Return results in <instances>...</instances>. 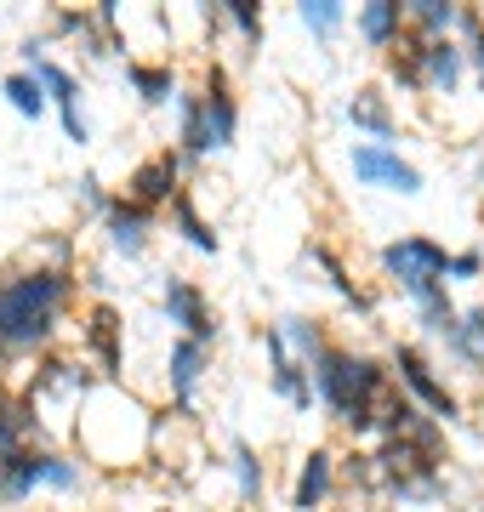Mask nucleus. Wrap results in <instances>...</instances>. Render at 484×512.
Returning <instances> with one entry per match:
<instances>
[{
    "mask_svg": "<svg viewBox=\"0 0 484 512\" xmlns=\"http://www.w3.org/2000/svg\"><path fill=\"white\" fill-rule=\"evenodd\" d=\"M462 63H467V52L456 46V40H428L422 46V74H428V92H456L462 86Z\"/></svg>",
    "mask_w": 484,
    "mask_h": 512,
    "instance_id": "17",
    "label": "nucleus"
},
{
    "mask_svg": "<svg viewBox=\"0 0 484 512\" xmlns=\"http://www.w3.org/2000/svg\"><path fill=\"white\" fill-rule=\"evenodd\" d=\"M234 478H240V501H262V461L245 439H234Z\"/></svg>",
    "mask_w": 484,
    "mask_h": 512,
    "instance_id": "28",
    "label": "nucleus"
},
{
    "mask_svg": "<svg viewBox=\"0 0 484 512\" xmlns=\"http://www.w3.org/2000/svg\"><path fill=\"white\" fill-rule=\"evenodd\" d=\"M314 393H319V404H331V416L348 433H376V416H382V399L393 393V382L376 359L331 348L314 365Z\"/></svg>",
    "mask_w": 484,
    "mask_h": 512,
    "instance_id": "2",
    "label": "nucleus"
},
{
    "mask_svg": "<svg viewBox=\"0 0 484 512\" xmlns=\"http://www.w3.org/2000/svg\"><path fill=\"white\" fill-rule=\"evenodd\" d=\"M177 177H183V148H160V154H149V160L131 171V183H126V200L131 205H143L154 217V205H171L183 188H177Z\"/></svg>",
    "mask_w": 484,
    "mask_h": 512,
    "instance_id": "5",
    "label": "nucleus"
},
{
    "mask_svg": "<svg viewBox=\"0 0 484 512\" xmlns=\"http://www.w3.org/2000/svg\"><path fill=\"white\" fill-rule=\"evenodd\" d=\"M382 268L410 291V302H428V296L445 291L450 251L445 245H433V239H422V234H410V239H393L388 251H382Z\"/></svg>",
    "mask_w": 484,
    "mask_h": 512,
    "instance_id": "3",
    "label": "nucleus"
},
{
    "mask_svg": "<svg viewBox=\"0 0 484 512\" xmlns=\"http://www.w3.org/2000/svg\"><path fill=\"white\" fill-rule=\"evenodd\" d=\"M154 512H171V507H154Z\"/></svg>",
    "mask_w": 484,
    "mask_h": 512,
    "instance_id": "34",
    "label": "nucleus"
},
{
    "mask_svg": "<svg viewBox=\"0 0 484 512\" xmlns=\"http://www.w3.org/2000/svg\"><path fill=\"white\" fill-rule=\"evenodd\" d=\"M46 484H52V490H80V461L52 456V467H46Z\"/></svg>",
    "mask_w": 484,
    "mask_h": 512,
    "instance_id": "32",
    "label": "nucleus"
},
{
    "mask_svg": "<svg viewBox=\"0 0 484 512\" xmlns=\"http://www.w3.org/2000/svg\"><path fill=\"white\" fill-rule=\"evenodd\" d=\"M166 319L171 325H183V336H194V342H217V319H211V302H205V291L194 285V279L171 274L166 279Z\"/></svg>",
    "mask_w": 484,
    "mask_h": 512,
    "instance_id": "7",
    "label": "nucleus"
},
{
    "mask_svg": "<svg viewBox=\"0 0 484 512\" xmlns=\"http://www.w3.org/2000/svg\"><path fill=\"white\" fill-rule=\"evenodd\" d=\"M205 126H211V148H228L234 131H240V109H234V92H228V69L223 63H205Z\"/></svg>",
    "mask_w": 484,
    "mask_h": 512,
    "instance_id": "11",
    "label": "nucleus"
},
{
    "mask_svg": "<svg viewBox=\"0 0 484 512\" xmlns=\"http://www.w3.org/2000/svg\"><path fill=\"white\" fill-rule=\"evenodd\" d=\"M126 80L137 86L143 103H154V109H160V103H177V74H171V63H137V57H131Z\"/></svg>",
    "mask_w": 484,
    "mask_h": 512,
    "instance_id": "21",
    "label": "nucleus"
},
{
    "mask_svg": "<svg viewBox=\"0 0 484 512\" xmlns=\"http://www.w3.org/2000/svg\"><path fill=\"white\" fill-rule=\"evenodd\" d=\"M393 370H399V382H405L410 399L428 404V416H433V421H456V416H462L456 393H450V387L433 376V365H428V359H422L416 348H410V342H399V348H393Z\"/></svg>",
    "mask_w": 484,
    "mask_h": 512,
    "instance_id": "4",
    "label": "nucleus"
},
{
    "mask_svg": "<svg viewBox=\"0 0 484 512\" xmlns=\"http://www.w3.org/2000/svg\"><path fill=\"white\" fill-rule=\"evenodd\" d=\"M405 29H410L405 6H393V0H371V6H359V35H365V46H376V52H393Z\"/></svg>",
    "mask_w": 484,
    "mask_h": 512,
    "instance_id": "16",
    "label": "nucleus"
},
{
    "mask_svg": "<svg viewBox=\"0 0 484 512\" xmlns=\"http://www.w3.org/2000/svg\"><path fill=\"white\" fill-rule=\"evenodd\" d=\"M308 256H314L319 268H325V274H331L336 296H348V302H354L359 313H371V308H376V296H371V291H359L354 279H348V268H342V256H336L331 245H308Z\"/></svg>",
    "mask_w": 484,
    "mask_h": 512,
    "instance_id": "27",
    "label": "nucleus"
},
{
    "mask_svg": "<svg viewBox=\"0 0 484 512\" xmlns=\"http://www.w3.org/2000/svg\"><path fill=\"white\" fill-rule=\"evenodd\" d=\"M0 92H6V103H12V109H18L23 120H40V114H46V103H52V97H46V86H40V80H35L29 69L6 74V86H0Z\"/></svg>",
    "mask_w": 484,
    "mask_h": 512,
    "instance_id": "26",
    "label": "nucleus"
},
{
    "mask_svg": "<svg viewBox=\"0 0 484 512\" xmlns=\"http://www.w3.org/2000/svg\"><path fill=\"white\" fill-rule=\"evenodd\" d=\"M348 165H354V177L359 183H371V188H393V194H422V171L416 165H405L393 148L382 143H359L354 154H348Z\"/></svg>",
    "mask_w": 484,
    "mask_h": 512,
    "instance_id": "6",
    "label": "nucleus"
},
{
    "mask_svg": "<svg viewBox=\"0 0 484 512\" xmlns=\"http://www.w3.org/2000/svg\"><path fill=\"white\" fill-rule=\"evenodd\" d=\"M205 342H194V336H177L171 342V365H166V382H171V399H177V410H188L194 404V387H200V370H205Z\"/></svg>",
    "mask_w": 484,
    "mask_h": 512,
    "instance_id": "13",
    "label": "nucleus"
},
{
    "mask_svg": "<svg viewBox=\"0 0 484 512\" xmlns=\"http://www.w3.org/2000/svg\"><path fill=\"white\" fill-rule=\"evenodd\" d=\"M40 433V410L29 399H0V461H12L29 450V439Z\"/></svg>",
    "mask_w": 484,
    "mask_h": 512,
    "instance_id": "14",
    "label": "nucleus"
},
{
    "mask_svg": "<svg viewBox=\"0 0 484 512\" xmlns=\"http://www.w3.org/2000/svg\"><path fill=\"white\" fill-rule=\"evenodd\" d=\"M331 450H308V461H302V473H297V501L291 507L297 512H319L325 507V495H331Z\"/></svg>",
    "mask_w": 484,
    "mask_h": 512,
    "instance_id": "18",
    "label": "nucleus"
},
{
    "mask_svg": "<svg viewBox=\"0 0 484 512\" xmlns=\"http://www.w3.org/2000/svg\"><path fill=\"white\" fill-rule=\"evenodd\" d=\"M405 18L422 40H450V29L462 23V12L450 0H416V6H405Z\"/></svg>",
    "mask_w": 484,
    "mask_h": 512,
    "instance_id": "23",
    "label": "nucleus"
},
{
    "mask_svg": "<svg viewBox=\"0 0 484 512\" xmlns=\"http://www.w3.org/2000/svg\"><path fill=\"white\" fill-rule=\"evenodd\" d=\"M75 291L69 268H29L0 285V353L46 348L57 336V313Z\"/></svg>",
    "mask_w": 484,
    "mask_h": 512,
    "instance_id": "1",
    "label": "nucleus"
},
{
    "mask_svg": "<svg viewBox=\"0 0 484 512\" xmlns=\"http://www.w3.org/2000/svg\"><path fill=\"white\" fill-rule=\"evenodd\" d=\"M348 120H354V131H371L376 143L388 148V137H393V114H388V97L376 92V86L354 92V103H348Z\"/></svg>",
    "mask_w": 484,
    "mask_h": 512,
    "instance_id": "22",
    "label": "nucleus"
},
{
    "mask_svg": "<svg viewBox=\"0 0 484 512\" xmlns=\"http://www.w3.org/2000/svg\"><path fill=\"white\" fill-rule=\"evenodd\" d=\"M149 211L143 205H131V200H114L109 205V217H103V228H109V245L114 251H126V256H143V245H149Z\"/></svg>",
    "mask_w": 484,
    "mask_h": 512,
    "instance_id": "15",
    "label": "nucleus"
},
{
    "mask_svg": "<svg viewBox=\"0 0 484 512\" xmlns=\"http://www.w3.org/2000/svg\"><path fill=\"white\" fill-rule=\"evenodd\" d=\"M46 467H52V450H23V456L0 461V501L23 507L35 495V484H46Z\"/></svg>",
    "mask_w": 484,
    "mask_h": 512,
    "instance_id": "12",
    "label": "nucleus"
},
{
    "mask_svg": "<svg viewBox=\"0 0 484 512\" xmlns=\"http://www.w3.org/2000/svg\"><path fill=\"white\" fill-rule=\"evenodd\" d=\"M120 336H126V325H120V313H114L109 302H97V308L86 313V325H80V342H86V353L97 359V370H103L109 382L126 370V348H120Z\"/></svg>",
    "mask_w": 484,
    "mask_h": 512,
    "instance_id": "10",
    "label": "nucleus"
},
{
    "mask_svg": "<svg viewBox=\"0 0 484 512\" xmlns=\"http://www.w3.org/2000/svg\"><path fill=\"white\" fill-rule=\"evenodd\" d=\"M280 336H285V348H291V359H297L308 376H314V365L331 353V342H325L319 319H280Z\"/></svg>",
    "mask_w": 484,
    "mask_h": 512,
    "instance_id": "19",
    "label": "nucleus"
},
{
    "mask_svg": "<svg viewBox=\"0 0 484 512\" xmlns=\"http://www.w3.org/2000/svg\"><path fill=\"white\" fill-rule=\"evenodd\" d=\"M177 143H183V160L188 154H211V126H205V97L200 92H177Z\"/></svg>",
    "mask_w": 484,
    "mask_h": 512,
    "instance_id": "20",
    "label": "nucleus"
},
{
    "mask_svg": "<svg viewBox=\"0 0 484 512\" xmlns=\"http://www.w3.org/2000/svg\"><path fill=\"white\" fill-rule=\"evenodd\" d=\"M462 29H467V57H473V69L484 80V18L479 12H462Z\"/></svg>",
    "mask_w": 484,
    "mask_h": 512,
    "instance_id": "31",
    "label": "nucleus"
},
{
    "mask_svg": "<svg viewBox=\"0 0 484 512\" xmlns=\"http://www.w3.org/2000/svg\"><path fill=\"white\" fill-rule=\"evenodd\" d=\"M479 274H484V256H479V251L450 256V279H479Z\"/></svg>",
    "mask_w": 484,
    "mask_h": 512,
    "instance_id": "33",
    "label": "nucleus"
},
{
    "mask_svg": "<svg viewBox=\"0 0 484 512\" xmlns=\"http://www.w3.org/2000/svg\"><path fill=\"white\" fill-rule=\"evenodd\" d=\"M450 353H456L462 365L484 370V308H467L462 319H456V330H450Z\"/></svg>",
    "mask_w": 484,
    "mask_h": 512,
    "instance_id": "24",
    "label": "nucleus"
},
{
    "mask_svg": "<svg viewBox=\"0 0 484 512\" xmlns=\"http://www.w3.org/2000/svg\"><path fill=\"white\" fill-rule=\"evenodd\" d=\"M171 222H177V234H183L194 251L217 256V228H211L200 211H194V200H188V194H177V200H171Z\"/></svg>",
    "mask_w": 484,
    "mask_h": 512,
    "instance_id": "25",
    "label": "nucleus"
},
{
    "mask_svg": "<svg viewBox=\"0 0 484 512\" xmlns=\"http://www.w3.org/2000/svg\"><path fill=\"white\" fill-rule=\"evenodd\" d=\"M302 23H308V35L331 40L342 29V6L336 0H302Z\"/></svg>",
    "mask_w": 484,
    "mask_h": 512,
    "instance_id": "29",
    "label": "nucleus"
},
{
    "mask_svg": "<svg viewBox=\"0 0 484 512\" xmlns=\"http://www.w3.org/2000/svg\"><path fill=\"white\" fill-rule=\"evenodd\" d=\"M223 18L234 23V29H240L245 40H262V12L251 6V0H228V6H223Z\"/></svg>",
    "mask_w": 484,
    "mask_h": 512,
    "instance_id": "30",
    "label": "nucleus"
},
{
    "mask_svg": "<svg viewBox=\"0 0 484 512\" xmlns=\"http://www.w3.org/2000/svg\"><path fill=\"white\" fill-rule=\"evenodd\" d=\"M29 74H35L40 86H46V97H52L57 120H63V137H69V143H86V120H80V80L63 69V63H52V57H35Z\"/></svg>",
    "mask_w": 484,
    "mask_h": 512,
    "instance_id": "9",
    "label": "nucleus"
},
{
    "mask_svg": "<svg viewBox=\"0 0 484 512\" xmlns=\"http://www.w3.org/2000/svg\"><path fill=\"white\" fill-rule=\"evenodd\" d=\"M262 353H268V382H274V393H285V399L297 404V410H314L319 404V393H314V376L291 359V348H285V336H280V325H268L262 330Z\"/></svg>",
    "mask_w": 484,
    "mask_h": 512,
    "instance_id": "8",
    "label": "nucleus"
}]
</instances>
